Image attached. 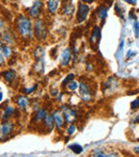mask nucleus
Wrapping results in <instances>:
<instances>
[{
  "label": "nucleus",
  "mask_w": 139,
  "mask_h": 157,
  "mask_svg": "<svg viewBox=\"0 0 139 157\" xmlns=\"http://www.w3.org/2000/svg\"><path fill=\"white\" fill-rule=\"evenodd\" d=\"M15 29L23 40H31L33 37V25L27 15L19 14L16 17Z\"/></svg>",
  "instance_id": "nucleus-1"
},
{
  "label": "nucleus",
  "mask_w": 139,
  "mask_h": 157,
  "mask_svg": "<svg viewBox=\"0 0 139 157\" xmlns=\"http://www.w3.org/2000/svg\"><path fill=\"white\" fill-rule=\"evenodd\" d=\"M78 88H79V94H80V97L83 101L89 103V101H91L93 99L94 95H95V90H93V88L89 83V81L80 79Z\"/></svg>",
  "instance_id": "nucleus-2"
},
{
  "label": "nucleus",
  "mask_w": 139,
  "mask_h": 157,
  "mask_svg": "<svg viewBox=\"0 0 139 157\" xmlns=\"http://www.w3.org/2000/svg\"><path fill=\"white\" fill-rule=\"evenodd\" d=\"M47 27L43 19H37L33 26V35L37 41H44L47 39Z\"/></svg>",
  "instance_id": "nucleus-3"
},
{
  "label": "nucleus",
  "mask_w": 139,
  "mask_h": 157,
  "mask_svg": "<svg viewBox=\"0 0 139 157\" xmlns=\"http://www.w3.org/2000/svg\"><path fill=\"white\" fill-rule=\"evenodd\" d=\"M15 127H16V124L12 120L1 122V124H0V141H4L10 138L14 134Z\"/></svg>",
  "instance_id": "nucleus-4"
},
{
  "label": "nucleus",
  "mask_w": 139,
  "mask_h": 157,
  "mask_svg": "<svg viewBox=\"0 0 139 157\" xmlns=\"http://www.w3.org/2000/svg\"><path fill=\"white\" fill-rule=\"evenodd\" d=\"M90 157H121V154L114 149L95 147L90 152Z\"/></svg>",
  "instance_id": "nucleus-5"
},
{
  "label": "nucleus",
  "mask_w": 139,
  "mask_h": 157,
  "mask_svg": "<svg viewBox=\"0 0 139 157\" xmlns=\"http://www.w3.org/2000/svg\"><path fill=\"white\" fill-rule=\"evenodd\" d=\"M119 86H120V80L117 79L114 76H110L103 82L102 85V91L105 94L109 93L112 94L114 92H116L119 89Z\"/></svg>",
  "instance_id": "nucleus-6"
},
{
  "label": "nucleus",
  "mask_w": 139,
  "mask_h": 157,
  "mask_svg": "<svg viewBox=\"0 0 139 157\" xmlns=\"http://www.w3.org/2000/svg\"><path fill=\"white\" fill-rule=\"evenodd\" d=\"M90 14V8L85 2H78L77 6V12H76V23L83 24L86 19L88 18Z\"/></svg>",
  "instance_id": "nucleus-7"
},
{
  "label": "nucleus",
  "mask_w": 139,
  "mask_h": 157,
  "mask_svg": "<svg viewBox=\"0 0 139 157\" xmlns=\"http://www.w3.org/2000/svg\"><path fill=\"white\" fill-rule=\"evenodd\" d=\"M61 111L63 113L67 125L71 124V123H74L77 120L78 113H77V110L74 109V108L70 107V106H61Z\"/></svg>",
  "instance_id": "nucleus-8"
},
{
  "label": "nucleus",
  "mask_w": 139,
  "mask_h": 157,
  "mask_svg": "<svg viewBox=\"0 0 139 157\" xmlns=\"http://www.w3.org/2000/svg\"><path fill=\"white\" fill-rule=\"evenodd\" d=\"M43 8H44V2L43 1H34L33 4L28 9V17L29 18H37L41 17L43 14Z\"/></svg>",
  "instance_id": "nucleus-9"
},
{
  "label": "nucleus",
  "mask_w": 139,
  "mask_h": 157,
  "mask_svg": "<svg viewBox=\"0 0 139 157\" xmlns=\"http://www.w3.org/2000/svg\"><path fill=\"white\" fill-rule=\"evenodd\" d=\"M52 119H54L55 128H56L58 132H61V130L67 126V123H65L62 111H61V109H57V110H55V111H52Z\"/></svg>",
  "instance_id": "nucleus-10"
},
{
  "label": "nucleus",
  "mask_w": 139,
  "mask_h": 157,
  "mask_svg": "<svg viewBox=\"0 0 139 157\" xmlns=\"http://www.w3.org/2000/svg\"><path fill=\"white\" fill-rule=\"evenodd\" d=\"M73 58V54H72V49L71 47H67L62 50L60 55V58H59V63H60V66L63 68L69 67L71 60Z\"/></svg>",
  "instance_id": "nucleus-11"
},
{
  "label": "nucleus",
  "mask_w": 139,
  "mask_h": 157,
  "mask_svg": "<svg viewBox=\"0 0 139 157\" xmlns=\"http://www.w3.org/2000/svg\"><path fill=\"white\" fill-rule=\"evenodd\" d=\"M0 40L2 43H6V45L11 46L16 42V36L11 29H4L3 31L0 32Z\"/></svg>",
  "instance_id": "nucleus-12"
},
{
  "label": "nucleus",
  "mask_w": 139,
  "mask_h": 157,
  "mask_svg": "<svg viewBox=\"0 0 139 157\" xmlns=\"http://www.w3.org/2000/svg\"><path fill=\"white\" fill-rule=\"evenodd\" d=\"M15 103L17 105V109L26 111L30 105V99L27 95H17L15 97Z\"/></svg>",
  "instance_id": "nucleus-13"
},
{
  "label": "nucleus",
  "mask_w": 139,
  "mask_h": 157,
  "mask_svg": "<svg viewBox=\"0 0 139 157\" xmlns=\"http://www.w3.org/2000/svg\"><path fill=\"white\" fill-rule=\"evenodd\" d=\"M18 110V109H17ZM17 110L15 109L14 106H6V107H4L3 109V112L1 113V117H0V121L1 122H6V121H10L11 119L14 117V114L17 113Z\"/></svg>",
  "instance_id": "nucleus-14"
},
{
  "label": "nucleus",
  "mask_w": 139,
  "mask_h": 157,
  "mask_svg": "<svg viewBox=\"0 0 139 157\" xmlns=\"http://www.w3.org/2000/svg\"><path fill=\"white\" fill-rule=\"evenodd\" d=\"M42 127L44 128V130H46L47 132H52L55 128V123H54V119H52V114L48 112L46 114V117L44 118V120L41 123Z\"/></svg>",
  "instance_id": "nucleus-15"
},
{
  "label": "nucleus",
  "mask_w": 139,
  "mask_h": 157,
  "mask_svg": "<svg viewBox=\"0 0 139 157\" xmlns=\"http://www.w3.org/2000/svg\"><path fill=\"white\" fill-rule=\"evenodd\" d=\"M74 13H75V6L73 4V2H69V1L64 2V4L62 6V9H61V14L70 19Z\"/></svg>",
  "instance_id": "nucleus-16"
},
{
  "label": "nucleus",
  "mask_w": 139,
  "mask_h": 157,
  "mask_svg": "<svg viewBox=\"0 0 139 157\" xmlns=\"http://www.w3.org/2000/svg\"><path fill=\"white\" fill-rule=\"evenodd\" d=\"M101 41V28L98 25H95L92 29L91 35H90V43L92 46H98V44Z\"/></svg>",
  "instance_id": "nucleus-17"
},
{
  "label": "nucleus",
  "mask_w": 139,
  "mask_h": 157,
  "mask_svg": "<svg viewBox=\"0 0 139 157\" xmlns=\"http://www.w3.org/2000/svg\"><path fill=\"white\" fill-rule=\"evenodd\" d=\"M0 75H1V76L3 77L4 80H6V82H9V83L14 82V80L16 79V77H17V74H16V72H15L14 70L3 71V72L0 73Z\"/></svg>",
  "instance_id": "nucleus-18"
},
{
  "label": "nucleus",
  "mask_w": 139,
  "mask_h": 157,
  "mask_svg": "<svg viewBox=\"0 0 139 157\" xmlns=\"http://www.w3.org/2000/svg\"><path fill=\"white\" fill-rule=\"evenodd\" d=\"M48 113V111L46 110V108H40L39 110H37V111L33 113V121L37 124H41L42 121L44 120V118L46 117V114Z\"/></svg>",
  "instance_id": "nucleus-19"
},
{
  "label": "nucleus",
  "mask_w": 139,
  "mask_h": 157,
  "mask_svg": "<svg viewBox=\"0 0 139 157\" xmlns=\"http://www.w3.org/2000/svg\"><path fill=\"white\" fill-rule=\"evenodd\" d=\"M107 13H108V6H106L105 4H101L95 10V14L98 15L101 23H104L105 21L106 17H107Z\"/></svg>",
  "instance_id": "nucleus-20"
},
{
  "label": "nucleus",
  "mask_w": 139,
  "mask_h": 157,
  "mask_svg": "<svg viewBox=\"0 0 139 157\" xmlns=\"http://www.w3.org/2000/svg\"><path fill=\"white\" fill-rule=\"evenodd\" d=\"M60 1H56V0H50L47 1V12L49 15H55L58 11L59 6H60Z\"/></svg>",
  "instance_id": "nucleus-21"
},
{
  "label": "nucleus",
  "mask_w": 139,
  "mask_h": 157,
  "mask_svg": "<svg viewBox=\"0 0 139 157\" xmlns=\"http://www.w3.org/2000/svg\"><path fill=\"white\" fill-rule=\"evenodd\" d=\"M33 70L37 74L41 75L44 73L45 70V62H44V59H40V60H35V63L33 65Z\"/></svg>",
  "instance_id": "nucleus-22"
},
{
  "label": "nucleus",
  "mask_w": 139,
  "mask_h": 157,
  "mask_svg": "<svg viewBox=\"0 0 139 157\" xmlns=\"http://www.w3.org/2000/svg\"><path fill=\"white\" fill-rule=\"evenodd\" d=\"M1 54L3 55V57L11 58L14 54V48L10 45H3V47L1 48Z\"/></svg>",
  "instance_id": "nucleus-23"
},
{
  "label": "nucleus",
  "mask_w": 139,
  "mask_h": 157,
  "mask_svg": "<svg viewBox=\"0 0 139 157\" xmlns=\"http://www.w3.org/2000/svg\"><path fill=\"white\" fill-rule=\"evenodd\" d=\"M44 54H45V49L43 46H37L33 52V57L35 60H40V59H44Z\"/></svg>",
  "instance_id": "nucleus-24"
},
{
  "label": "nucleus",
  "mask_w": 139,
  "mask_h": 157,
  "mask_svg": "<svg viewBox=\"0 0 139 157\" xmlns=\"http://www.w3.org/2000/svg\"><path fill=\"white\" fill-rule=\"evenodd\" d=\"M76 125H75V123H71V124H68L67 126H65V134L69 136V138L72 135H74L75 132H76Z\"/></svg>",
  "instance_id": "nucleus-25"
},
{
  "label": "nucleus",
  "mask_w": 139,
  "mask_h": 157,
  "mask_svg": "<svg viewBox=\"0 0 139 157\" xmlns=\"http://www.w3.org/2000/svg\"><path fill=\"white\" fill-rule=\"evenodd\" d=\"M69 149L73 152V153H75V154H81L83 152V147H81V145L77 144V143H73V144H70L69 145Z\"/></svg>",
  "instance_id": "nucleus-26"
},
{
  "label": "nucleus",
  "mask_w": 139,
  "mask_h": 157,
  "mask_svg": "<svg viewBox=\"0 0 139 157\" xmlns=\"http://www.w3.org/2000/svg\"><path fill=\"white\" fill-rule=\"evenodd\" d=\"M74 78H75V74H73V73H71V74H69L67 77H65L64 79H63L62 83H61V87H62V88H64L65 86H68V83H69L70 81L74 80Z\"/></svg>",
  "instance_id": "nucleus-27"
},
{
  "label": "nucleus",
  "mask_w": 139,
  "mask_h": 157,
  "mask_svg": "<svg viewBox=\"0 0 139 157\" xmlns=\"http://www.w3.org/2000/svg\"><path fill=\"white\" fill-rule=\"evenodd\" d=\"M37 87H39V86H37V83H34V85H32L31 88H25V89L23 90V93L25 95H29V94L33 93V92L37 91Z\"/></svg>",
  "instance_id": "nucleus-28"
},
{
  "label": "nucleus",
  "mask_w": 139,
  "mask_h": 157,
  "mask_svg": "<svg viewBox=\"0 0 139 157\" xmlns=\"http://www.w3.org/2000/svg\"><path fill=\"white\" fill-rule=\"evenodd\" d=\"M79 87V83L77 82L76 80H72L70 81L69 83H68V89L70 90V91H75V90H77V88Z\"/></svg>",
  "instance_id": "nucleus-29"
},
{
  "label": "nucleus",
  "mask_w": 139,
  "mask_h": 157,
  "mask_svg": "<svg viewBox=\"0 0 139 157\" xmlns=\"http://www.w3.org/2000/svg\"><path fill=\"white\" fill-rule=\"evenodd\" d=\"M138 108H139V97L138 98H136L135 101H132V104H131V109L132 110H137Z\"/></svg>",
  "instance_id": "nucleus-30"
},
{
  "label": "nucleus",
  "mask_w": 139,
  "mask_h": 157,
  "mask_svg": "<svg viewBox=\"0 0 139 157\" xmlns=\"http://www.w3.org/2000/svg\"><path fill=\"white\" fill-rule=\"evenodd\" d=\"M4 27H6V21L0 16V32L3 31L4 30Z\"/></svg>",
  "instance_id": "nucleus-31"
},
{
  "label": "nucleus",
  "mask_w": 139,
  "mask_h": 157,
  "mask_svg": "<svg viewBox=\"0 0 139 157\" xmlns=\"http://www.w3.org/2000/svg\"><path fill=\"white\" fill-rule=\"evenodd\" d=\"M4 63H6V60H4V57H3V55L1 54V52H0V66L3 65Z\"/></svg>",
  "instance_id": "nucleus-32"
},
{
  "label": "nucleus",
  "mask_w": 139,
  "mask_h": 157,
  "mask_svg": "<svg viewBox=\"0 0 139 157\" xmlns=\"http://www.w3.org/2000/svg\"><path fill=\"white\" fill-rule=\"evenodd\" d=\"M134 123H135V124H138V123H139V113L137 114V117L135 118V120H134Z\"/></svg>",
  "instance_id": "nucleus-33"
},
{
  "label": "nucleus",
  "mask_w": 139,
  "mask_h": 157,
  "mask_svg": "<svg viewBox=\"0 0 139 157\" xmlns=\"http://www.w3.org/2000/svg\"><path fill=\"white\" fill-rule=\"evenodd\" d=\"M134 152H135L137 155H139V147H134Z\"/></svg>",
  "instance_id": "nucleus-34"
},
{
  "label": "nucleus",
  "mask_w": 139,
  "mask_h": 157,
  "mask_svg": "<svg viewBox=\"0 0 139 157\" xmlns=\"http://www.w3.org/2000/svg\"><path fill=\"white\" fill-rule=\"evenodd\" d=\"M2 98H3V94H2V92L0 91V101H2Z\"/></svg>",
  "instance_id": "nucleus-35"
},
{
  "label": "nucleus",
  "mask_w": 139,
  "mask_h": 157,
  "mask_svg": "<svg viewBox=\"0 0 139 157\" xmlns=\"http://www.w3.org/2000/svg\"><path fill=\"white\" fill-rule=\"evenodd\" d=\"M3 47V43L1 42V40H0V50H1V48Z\"/></svg>",
  "instance_id": "nucleus-36"
},
{
  "label": "nucleus",
  "mask_w": 139,
  "mask_h": 157,
  "mask_svg": "<svg viewBox=\"0 0 139 157\" xmlns=\"http://www.w3.org/2000/svg\"><path fill=\"white\" fill-rule=\"evenodd\" d=\"M0 117H1V112H0Z\"/></svg>",
  "instance_id": "nucleus-37"
}]
</instances>
